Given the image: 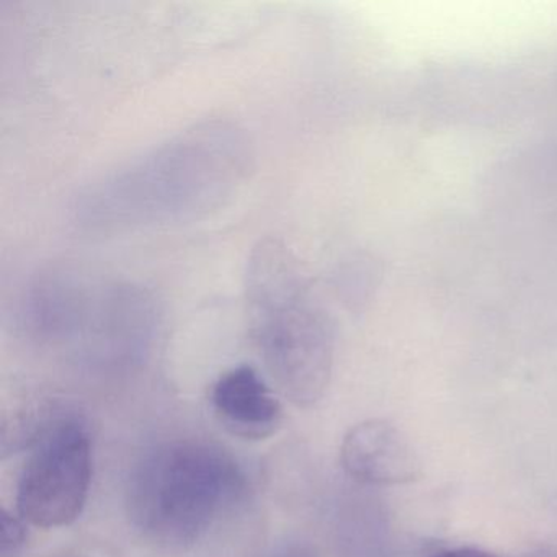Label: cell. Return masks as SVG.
<instances>
[{"label":"cell","mask_w":557,"mask_h":557,"mask_svg":"<svg viewBox=\"0 0 557 557\" xmlns=\"http://www.w3.org/2000/svg\"><path fill=\"white\" fill-rule=\"evenodd\" d=\"M530 557H546V556H543V554H536V556H530Z\"/></svg>","instance_id":"cell-10"},{"label":"cell","mask_w":557,"mask_h":557,"mask_svg":"<svg viewBox=\"0 0 557 557\" xmlns=\"http://www.w3.org/2000/svg\"><path fill=\"white\" fill-rule=\"evenodd\" d=\"M92 481V448L83 423L60 420L41 436L22 471L18 515L38 528H61L83 513Z\"/></svg>","instance_id":"cell-4"},{"label":"cell","mask_w":557,"mask_h":557,"mask_svg":"<svg viewBox=\"0 0 557 557\" xmlns=\"http://www.w3.org/2000/svg\"><path fill=\"white\" fill-rule=\"evenodd\" d=\"M341 462L355 481L370 485L412 484L422 462L406 433L389 420L368 419L345 433Z\"/></svg>","instance_id":"cell-5"},{"label":"cell","mask_w":557,"mask_h":557,"mask_svg":"<svg viewBox=\"0 0 557 557\" xmlns=\"http://www.w3.org/2000/svg\"><path fill=\"white\" fill-rule=\"evenodd\" d=\"M432 557H497L488 550L481 549V547L462 546L455 547V549L442 550V553L433 554Z\"/></svg>","instance_id":"cell-8"},{"label":"cell","mask_w":557,"mask_h":557,"mask_svg":"<svg viewBox=\"0 0 557 557\" xmlns=\"http://www.w3.org/2000/svg\"><path fill=\"white\" fill-rule=\"evenodd\" d=\"M247 165L249 146L236 126L201 123L87 188L77 218L106 231L190 220L218 207Z\"/></svg>","instance_id":"cell-1"},{"label":"cell","mask_w":557,"mask_h":557,"mask_svg":"<svg viewBox=\"0 0 557 557\" xmlns=\"http://www.w3.org/2000/svg\"><path fill=\"white\" fill-rule=\"evenodd\" d=\"M244 296L250 334L270 376L295 406H314L331 383L334 327L301 263L282 240L253 247Z\"/></svg>","instance_id":"cell-2"},{"label":"cell","mask_w":557,"mask_h":557,"mask_svg":"<svg viewBox=\"0 0 557 557\" xmlns=\"http://www.w3.org/2000/svg\"><path fill=\"white\" fill-rule=\"evenodd\" d=\"M244 474L224 449L208 443H169L149 453L129 479V517L158 543L200 540L240 497Z\"/></svg>","instance_id":"cell-3"},{"label":"cell","mask_w":557,"mask_h":557,"mask_svg":"<svg viewBox=\"0 0 557 557\" xmlns=\"http://www.w3.org/2000/svg\"><path fill=\"white\" fill-rule=\"evenodd\" d=\"M282 557H314L312 556V554H305L302 553H285V554H282Z\"/></svg>","instance_id":"cell-9"},{"label":"cell","mask_w":557,"mask_h":557,"mask_svg":"<svg viewBox=\"0 0 557 557\" xmlns=\"http://www.w3.org/2000/svg\"><path fill=\"white\" fill-rule=\"evenodd\" d=\"M211 403L223 425L240 438H269L282 425V404L250 367L223 374L214 384Z\"/></svg>","instance_id":"cell-6"},{"label":"cell","mask_w":557,"mask_h":557,"mask_svg":"<svg viewBox=\"0 0 557 557\" xmlns=\"http://www.w3.org/2000/svg\"><path fill=\"white\" fill-rule=\"evenodd\" d=\"M0 533H2V553L4 554L22 546L27 536L22 521L8 513V510H2L0 513Z\"/></svg>","instance_id":"cell-7"}]
</instances>
